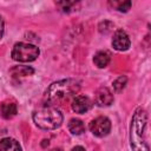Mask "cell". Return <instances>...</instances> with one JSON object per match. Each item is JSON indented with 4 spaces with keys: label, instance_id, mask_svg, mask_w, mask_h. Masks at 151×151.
<instances>
[{
    "label": "cell",
    "instance_id": "cell-9",
    "mask_svg": "<svg viewBox=\"0 0 151 151\" xmlns=\"http://www.w3.org/2000/svg\"><path fill=\"white\" fill-rule=\"evenodd\" d=\"M0 113L5 119H12L18 113V106L12 100H5L0 104Z\"/></svg>",
    "mask_w": 151,
    "mask_h": 151
},
{
    "label": "cell",
    "instance_id": "cell-2",
    "mask_svg": "<svg viewBox=\"0 0 151 151\" xmlns=\"http://www.w3.org/2000/svg\"><path fill=\"white\" fill-rule=\"evenodd\" d=\"M80 90V83L77 79L67 78L52 83L44 94V100L46 105H54L61 103L72 96L77 94Z\"/></svg>",
    "mask_w": 151,
    "mask_h": 151
},
{
    "label": "cell",
    "instance_id": "cell-13",
    "mask_svg": "<svg viewBox=\"0 0 151 151\" xmlns=\"http://www.w3.org/2000/svg\"><path fill=\"white\" fill-rule=\"evenodd\" d=\"M11 74L14 78H19V77H27V76H32L34 73V68L31 66H25V65H18L11 68Z\"/></svg>",
    "mask_w": 151,
    "mask_h": 151
},
{
    "label": "cell",
    "instance_id": "cell-16",
    "mask_svg": "<svg viewBox=\"0 0 151 151\" xmlns=\"http://www.w3.org/2000/svg\"><path fill=\"white\" fill-rule=\"evenodd\" d=\"M57 6L59 7L61 12L68 13L73 9V7L76 6V2L74 1H60V2H57Z\"/></svg>",
    "mask_w": 151,
    "mask_h": 151
},
{
    "label": "cell",
    "instance_id": "cell-10",
    "mask_svg": "<svg viewBox=\"0 0 151 151\" xmlns=\"http://www.w3.org/2000/svg\"><path fill=\"white\" fill-rule=\"evenodd\" d=\"M0 151H22V149L17 139L5 137L0 140Z\"/></svg>",
    "mask_w": 151,
    "mask_h": 151
},
{
    "label": "cell",
    "instance_id": "cell-19",
    "mask_svg": "<svg viewBox=\"0 0 151 151\" xmlns=\"http://www.w3.org/2000/svg\"><path fill=\"white\" fill-rule=\"evenodd\" d=\"M42 142H44V143H42V146H46V145L48 146V144H50V143H48V140H46V139H44Z\"/></svg>",
    "mask_w": 151,
    "mask_h": 151
},
{
    "label": "cell",
    "instance_id": "cell-17",
    "mask_svg": "<svg viewBox=\"0 0 151 151\" xmlns=\"http://www.w3.org/2000/svg\"><path fill=\"white\" fill-rule=\"evenodd\" d=\"M4 33H5V21L2 19V17L0 15V40L2 39Z\"/></svg>",
    "mask_w": 151,
    "mask_h": 151
},
{
    "label": "cell",
    "instance_id": "cell-11",
    "mask_svg": "<svg viewBox=\"0 0 151 151\" xmlns=\"http://www.w3.org/2000/svg\"><path fill=\"white\" fill-rule=\"evenodd\" d=\"M111 61V54L107 51H99L93 57V63L97 67L104 68L106 67Z\"/></svg>",
    "mask_w": 151,
    "mask_h": 151
},
{
    "label": "cell",
    "instance_id": "cell-5",
    "mask_svg": "<svg viewBox=\"0 0 151 151\" xmlns=\"http://www.w3.org/2000/svg\"><path fill=\"white\" fill-rule=\"evenodd\" d=\"M88 129L93 136L99 137V138L105 137L111 131V120L105 116H99L94 118L93 120H91Z\"/></svg>",
    "mask_w": 151,
    "mask_h": 151
},
{
    "label": "cell",
    "instance_id": "cell-7",
    "mask_svg": "<svg viewBox=\"0 0 151 151\" xmlns=\"http://www.w3.org/2000/svg\"><path fill=\"white\" fill-rule=\"evenodd\" d=\"M114 98H113V93L109 87H100L94 93V103L96 105L104 107V106H110L113 103Z\"/></svg>",
    "mask_w": 151,
    "mask_h": 151
},
{
    "label": "cell",
    "instance_id": "cell-8",
    "mask_svg": "<svg viewBox=\"0 0 151 151\" xmlns=\"http://www.w3.org/2000/svg\"><path fill=\"white\" fill-rule=\"evenodd\" d=\"M72 110L76 112V113H79V114H83L87 111L91 110L92 107V101L91 99L87 97V96H84V94H80V96H77L73 98L72 100Z\"/></svg>",
    "mask_w": 151,
    "mask_h": 151
},
{
    "label": "cell",
    "instance_id": "cell-4",
    "mask_svg": "<svg viewBox=\"0 0 151 151\" xmlns=\"http://www.w3.org/2000/svg\"><path fill=\"white\" fill-rule=\"evenodd\" d=\"M40 54V50L38 46L29 44V42H15L11 57L13 60L19 61V63H31L34 61Z\"/></svg>",
    "mask_w": 151,
    "mask_h": 151
},
{
    "label": "cell",
    "instance_id": "cell-14",
    "mask_svg": "<svg viewBox=\"0 0 151 151\" xmlns=\"http://www.w3.org/2000/svg\"><path fill=\"white\" fill-rule=\"evenodd\" d=\"M113 8H116L117 11H119V12H127L129 9H130V7H131V5H132V2L131 1H110L109 2Z\"/></svg>",
    "mask_w": 151,
    "mask_h": 151
},
{
    "label": "cell",
    "instance_id": "cell-15",
    "mask_svg": "<svg viewBox=\"0 0 151 151\" xmlns=\"http://www.w3.org/2000/svg\"><path fill=\"white\" fill-rule=\"evenodd\" d=\"M126 84H127V78H126L125 76H120V77H118V78L113 81L112 85H113V88H114L116 92H120V91H123V90L125 88Z\"/></svg>",
    "mask_w": 151,
    "mask_h": 151
},
{
    "label": "cell",
    "instance_id": "cell-18",
    "mask_svg": "<svg viewBox=\"0 0 151 151\" xmlns=\"http://www.w3.org/2000/svg\"><path fill=\"white\" fill-rule=\"evenodd\" d=\"M71 151H86V150H85L83 146H80V145H77V146H74V147H73Z\"/></svg>",
    "mask_w": 151,
    "mask_h": 151
},
{
    "label": "cell",
    "instance_id": "cell-1",
    "mask_svg": "<svg viewBox=\"0 0 151 151\" xmlns=\"http://www.w3.org/2000/svg\"><path fill=\"white\" fill-rule=\"evenodd\" d=\"M146 126L147 112L144 107L139 106L134 110L130 124V146L132 151H150L146 142Z\"/></svg>",
    "mask_w": 151,
    "mask_h": 151
},
{
    "label": "cell",
    "instance_id": "cell-3",
    "mask_svg": "<svg viewBox=\"0 0 151 151\" xmlns=\"http://www.w3.org/2000/svg\"><path fill=\"white\" fill-rule=\"evenodd\" d=\"M32 119L34 124L42 130H55L61 126L64 122V116L60 110L54 106L46 105L33 111Z\"/></svg>",
    "mask_w": 151,
    "mask_h": 151
},
{
    "label": "cell",
    "instance_id": "cell-20",
    "mask_svg": "<svg viewBox=\"0 0 151 151\" xmlns=\"http://www.w3.org/2000/svg\"><path fill=\"white\" fill-rule=\"evenodd\" d=\"M50 151H63V149H60V147H55V149H52V150H50Z\"/></svg>",
    "mask_w": 151,
    "mask_h": 151
},
{
    "label": "cell",
    "instance_id": "cell-6",
    "mask_svg": "<svg viewBox=\"0 0 151 151\" xmlns=\"http://www.w3.org/2000/svg\"><path fill=\"white\" fill-rule=\"evenodd\" d=\"M112 46L114 50L117 51H120V52H124V51H127L131 46V40H130V37L127 35V33L119 28L114 32L113 34V38H112Z\"/></svg>",
    "mask_w": 151,
    "mask_h": 151
},
{
    "label": "cell",
    "instance_id": "cell-12",
    "mask_svg": "<svg viewBox=\"0 0 151 151\" xmlns=\"http://www.w3.org/2000/svg\"><path fill=\"white\" fill-rule=\"evenodd\" d=\"M67 129L72 134L79 136L85 131V124L83 120H80L78 118H72V119H70V122L67 124Z\"/></svg>",
    "mask_w": 151,
    "mask_h": 151
}]
</instances>
